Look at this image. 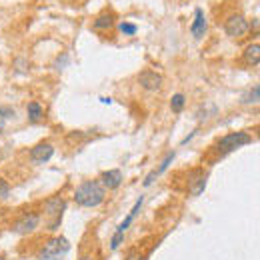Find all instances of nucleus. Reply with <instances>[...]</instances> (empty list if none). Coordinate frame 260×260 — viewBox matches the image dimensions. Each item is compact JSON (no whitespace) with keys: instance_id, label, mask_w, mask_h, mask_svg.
<instances>
[{"instance_id":"obj_3","label":"nucleus","mask_w":260,"mask_h":260,"mask_svg":"<svg viewBox=\"0 0 260 260\" xmlns=\"http://www.w3.org/2000/svg\"><path fill=\"white\" fill-rule=\"evenodd\" d=\"M68 252H70V242L64 236H54L38 252V260H62Z\"/></svg>"},{"instance_id":"obj_11","label":"nucleus","mask_w":260,"mask_h":260,"mask_svg":"<svg viewBox=\"0 0 260 260\" xmlns=\"http://www.w3.org/2000/svg\"><path fill=\"white\" fill-rule=\"evenodd\" d=\"M206 28H208V24H206L204 10H202V8H194V22L190 24L192 36H194V38H202V36L206 34Z\"/></svg>"},{"instance_id":"obj_16","label":"nucleus","mask_w":260,"mask_h":260,"mask_svg":"<svg viewBox=\"0 0 260 260\" xmlns=\"http://www.w3.org/2000/svg\"><path fill=\"white\" fill-rule=\"evenodd\" d=\"M258 98H260V86L258 84H254V86H252V88L242 96V102H244V104H250V102H252V104H256V102H258Z\"/></svg>"},{"instance_id":"obj_26","label":"nucleus","mask_w":260,"mask_h":260,"mask_svg":"<svg viewBox=\"0 0 260 260\" xmlns=\"http://www.w3.org/2000/svg\"><path fill=\"white\" fill-rule=\"evenodd\" d=\"M0 134H2V126H0Z\"/></svg>"},{"instance_id":"obj_20","label":"nucleus","mask_w":260,"mask_h":260,"mask_svg":"<svg viewBox=\"0 0 260 260\" xmlns=\"http://www.w3.org/2000/svg\"><path fill=\"white\" fill-rule=\"evenodd\" d=\"M172 160H174V152H168V154H166V158H164V160H162V164L158 166V170H156V174H162L164 170H166V168L170 166V162H172Z\"/></svg>"},{"instance_id":"obj_15","label":"nucleus","mask_w":260,"mask_h":260,"mask_svg":"<svg viewBox=\"0 0 260 260\" xmlns=\"http://www.w3.org/2000/svg\"><path fill=\"white\" fill-rule=\"evenodd\" d=\"M26 110H28V120H30V122H38V120L44 116V108H42L38 102H28Z\"/></svg>"},{"instance_id":"obj_22","label":"nucleus","mask_w":260,"mask_h":260,"mask_svg":"<svg viewBox=\"0 0 260 260\" xmlns=\"http://www.w3.org/2000/svg\"><path fill=\"white\" fill-rule=\"evenodd\" d=\"M10 116H14L12 108H0V118H10Z\"/></svg>"},{"instance_id":"obj_4","label":"nucleus","mask_w":260,"mask_h":260,"mask_svg":"<svg viewBox=\"0 0 260 260\" xmlns=\"http://www.w3.org/2000/svg\"><path fill=\"white\" fill-rule=\"evenodd\" d=\"M250 142H252V136L248 132H244V130H238V132H230L224 138H220L216 148H218L220 154H228V152H234V150H238V148H242V146H246Z\"/></svg>"},{"instance_id":"obj_2","label":"nucleus","mask_w":260,"mask_h":260,"mask_svg":"<svg viewBox=\"0 0 260 260\" xmlns=\"http://www.w3.org/2000/svg\"><path fill=\"white\" fill-rule=\"evenodd\" d=\"M66 210V202L62 196H52L44 202V216H46V228L50 232L58 230L62 222V214Z\"/></svg>"},{"instance_id":"obj_24","label":"nucleus","mask_w":260,"mask_h":260,"mask_svg":"<svg viewBox=\"0 0 260 260\" xmlns=\"http://www.w3.org/2000/svg\"><path fill=\"white\" fill-rule=\"evenodd\" d=\"M126 260H146V256H140L138 252H130L128 256H126Z\"/></svg>"},{"instance_id":"obj_25","label":"nucleus","mask_w":260,"mask_h":260,"mask_svg":"<svg viewBox=\"0 0 260 260\" xmlns=\"http://www.w3.org/2000/svg\"><path fill=\"white\" fill-rule=\"evenodd\" d=\"M80 260H94V258H92V256H82Z\"/></svg>"},{"instance_id":"obj_19","label":"nucleus","mask_w":260,"mask_h":260,"mask_svg":"<svg viewBox=\"0 0 260 260\" xmlns=\"http://www.w3.org/2000/svg\"><path fill=\"white\" fill-rule=\"evenodd\" d=\"M122 238H124V234L114 232V236H112V240H110V250H118V246L122 244Z\"/></svg>"},{"instance_id":"obj_6","label":"nucleus","mask_w":260,"mask_h":260,"mask_svg":"<svg viewBox=\"0 0 260 260\" xmlns=\"http://www.w3.org/2000/svg\"><path fill=\"white\" fill-rule=\"evenodd\" d=\"M224 32L230 36V38H240L248 32V22L242 14H232L228 16L226 22H224Z\"/></svg>"},{"instance_id":"obj_5","label":"nucleus","mask_w":260,"mask_h":260,"mask_svg":"<svg viewBox=\"0 0 260 260\" xmlns=\"http://www.w3.org/2000/svg\"><path fill=\"white\" fill-rule=\"evenodd\" d=\"M38 224H40V214H36V212H26V214H22V216L14 222L12 232H16V234H20V236H26V234H32L34 230L38 228Z\"/></svg>"},{"instance_id":"obj_17","label":"nucleus","mask_w":260,"mask_h":260,"mask_svg":"<svg viewBox=\"0 0 260 260\" xmlns=\"http://www.w3.org/2000/svg\"><path fill=\"white\" fill-rule=\"evenodd\" d=\"M184 102H186L184 94H174L172 100H170V108H172V112H180V110L184 108Z\"/></svg>"},{"instance_id":"obj_10","label":"nucleus","mask_w":260,"mask_h":260,"mask_svg":"<svg viewBox=\"0 0 260 260\" xmlns=\"http://www.w3.org/2000/svg\"><path fill=\"white\" fill-rule=\"evenodd\" d=\"M122 172L118 170V168H112V170H106V172H102V176H100V182H102V186L104 188H108V190H116L120 184H122Z\"/></svg>"},{"instance_id":"obj_23","label":"nucleus","mask_w":260,"mask_h":260,"mask_svg":"<svg viewBox=\"0 0 260 260\" xmlns=\"http://www.w3.org/2000/svg\"><path fill=\"white\" fill-rule=\"evenodd\" d=\"M156 176H158V174H156V170H154V172H150V174L146 176V180H144V186H150V184L154 182V178H156Z\"/></svg>"},{"instance_id":"obj_7","label":"nucleus","mask_w":260,"mask_h":260,"mask_svg":"<svg viewBox=\"0 0 260 260\" xmlns=\"http://www.w3.org/2000/svg\"><path fill=\"white\" fill-rule=\"evenodd\" d=\"M138 82L148 92H156V90L162 88V76L158 72H154V70H142L138 74Z\"/></svg>"},{"instance_id":"obj_18","label":"nucleus","mask_w":260,"mask_h":260,"mask_svg":"<svg viewBox=\"0 0 260 260\" xmlns=\"http://www.w3.org/2000/svg\"><path fill=\"white\" fill-rule=\"evenodd\" d=\"M118 30L122 34H126V36H134V34H136V24H132V22H122V24L118 26Z\"/></svg>"},{"instance_id":"obj_8","label":"nucleus","mask_w":260,"mask_h":260,"mask_svg":"<svg viewBox=\"0 0 260 260\" xmlns=\"http://www.w3.org/2000/svg\"><path fill=\"white\" fill-rule=\"evenodd\" d=\"M206 182H208V174L204 170L196 168L188 176V192L192 196H200L206 188Z\"/></svg>"},{"instance_id":"obj_21","label":"nucleus","mask_w":260,"mask_h":260,"mask_svg":"<svg viewBox=\"0 0 260 260\" xmlns=\"http://www.w3.org/2000/svg\"><path fill=\"white\" fill-rule=\"evenodd\" d=\"M8 194H10V184L4 178H0V200L8 198Z\"/></svg>"},{"instance_id":"obj_9","label":"nucleus","mask_w":260,"mask_h":260,"mask_svg":"<svg viewBox=\"0 0 260 260\" xmlns=\"http://www.w3.org/2000/svg\"><path fill=\"white\" fill-rule=\"evenodd\" d=\"M52 156H54V146L50 142H40V144H36L32 150H30V160L34 164L48 162Z\"/></svg>"},{"instance_id":"obj_12","label":"nucleus","mask_w":260,"mask_h":260,"mask_svg":"<svg viewBox=\"0 0 260 260\" xmlns=\"http://www.w3.org/2000/svg\"><path fill=\"white\" fill-rule=\"evenodd\" d=\"M114 26V14L112 12H102V14H98L96 18H94V22H92V28L94 30H108V28H112Z\"/></svg>"},{"instance_id":"obj_13","label":"nucleus","mask_w":260,"mask_h":260,"mask_svg":"<svg viewBox=\"0 0 260 260\" xmlns=\"http://www.w3.org/2000/svg\"><path fill=\"white\" fill-rule=\"evenodd\" d=\"M142 202H144V198L140 196V198L136 200V204L132 206V210H130V214H128V216H126V218H124V220H122V222H120V226L116 228V232H120V234H124V232L128 230L130 224H132V220L136 218V214H138V212H140V208H142Z\"/></svg>"},{"instance_id":"obj_14","label":"nucleus","mask_w":260,"mask_h":260,"mask_svg":"<svg viewBox=\"0 0 260 260\" xmlns=\"http://www.w3.org/2000/svg\"><path fill=\"white\" fill-rule=\"evenodd\" d=\"M244 62L250 66H258L260 62V46L258 42H254V44H248L246 46V50H244Z\"/></svg>"},{"instance_id":"obj_1","label":"nucleus","mask_w":260,"mask_h":260,"mask_svg":"<svg viewBox=\"0 0 260 260\" xmlns=\"http://www.w3.org/2000/svg\"><path fill=\"white\" fill-rule=\"evenodd\" d=\"M106 198V188L98 180H86L74 190V202L84 208H96Z\"/></svg>"}]
</instances>
